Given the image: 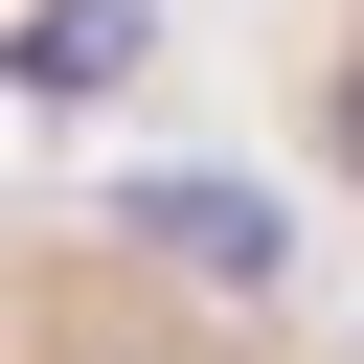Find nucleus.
I'll use <instances>...</instances> for the list:
<instances>
[{
	"label": "nucleus",
	"mask_w": 364,
	"mask_h": 364,
	"mask_svg": "<svg viewBox=\"0 0 364 364\" xmlns=\"http://www.w3.org/2000/svg\"><path fill=\"white\" fill-rule=\"evenodd\" d=\"M0 364H364V341L296 318V296H250V273H205V250L0 205Z\"/></svg>",
	"instance_id": "obj_1"
},
{
	"label": "nucleus",
	"mask_w": 364,
	"mask_h": 364,
	"mask_svg": "<svg viewBox=\"0 0 364 364\" xmlns=\"http://www.w3.org/2000/svg\"><path fill=\"white\" fill-rule=\"evenodd\" d=\"M296 136H318V182L364 205V0H318V46H296Z\"/></svg>",
	"instance_id": "obj_2"
}]
</instances>
